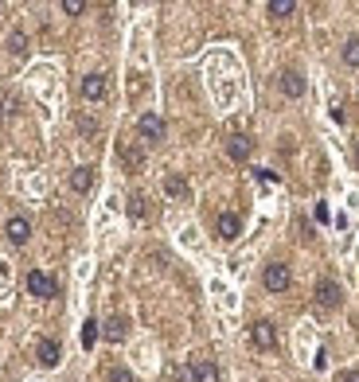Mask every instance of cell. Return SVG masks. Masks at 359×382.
I'll use <instances>...</instances> for the list:
<instances>
[{"label":"cell","instance_id":"19","mask_svg":"<svg viewBox=\"0 0 359 382\" xmlns=\"http://www.w3.org/2000/svg\"><path fill=\"white\" fill-rule=\"evenodd\" d=\"M344 63L347 67H359V39H347L344 43Z\"/></svg>","mask_w":359,"mask_h":382},{"label":"cell","instance_id":"2","mask_svg":"<svg viewBox=\"0 0 359 382\" xmlns=\"http://www.w3.org/2000/svg\"><path fill=\"white\" fill-rule=\"evenodd\" d=\"M262 285L270 289V293H285V289L293 285V273H289V265H281V262L265 265V273H262Z\"/></svg>","mask_w":359,"mask_h":382},{"label":"cell","instance_id":"12","mask_svg":"<svg viewBox=\"0 0 359 382\" xmlns=\"http://www.w3.org/2000/svg\"><path fill=\"white\" fill-rule=\"evenodd\" d=\"M102 332H106V339H109V344H121V339L129 335V320H125V316H109Z\"/></svg>","mask_w":359,"mask_h":382},{"label":"cell","instance_id":"13","mask_svg":"<svg viewBox=\"0 0 359 382\" xmlns=\"http://www.w3.org/2000/svg\"><path fill=\"white\" fill-rule=\"evenodd\" d=\"M71 188L74 191H78V195H86V191H90V188H94V168H74V172H71Z\"/></svg>","mask_w":359,"mask_h":382},{"label":"cell","instance_id":"4","mask_svg":"<svg viewBox=\"0 0 359 382\" xmlns=\"http://www.w3.org/2000/svg\"><path fill=\"white\" fill-rule=\"evenodd\" d=\"M28 293H32V297H55V277H47V273H39V269H32V273H28Z\"/></svg>","mask_w":359,"mask_h":382},{"label":"cell","instance_id":"24","mask_svg":"<svg viewBox=\"0 0 359 382\" xmlns=\"http://www.w3.org/2000/svg\"><path fill=\"white\" fill-rule=\"evenodd\" d=\"M340 382H359V370H344V374H340Z\"/></svg>","mask_w":359,"mask_h":382},{"label":"cell","instance_id":"25","mask_svg":"<svg viewBox=\"0 0 359 382\" xmlns=\"http://www.w3.org/2000/svg\"><path fill=\"white\" fill-rule=\"evenodd\" d=\"M351 156H356V164H359V141H356V144H351Z\"/></svg>","mask_w":359,"mask_h":382},{"label":"cell","instance_id":"7","mask_svg":"<svg viewBox=\"0 0 359 382\" xmlns=\"http://www.w3.org/2000/svg\"><path fill=\"white\" fill-rule=\"evenodd\" d=\"M215 230H219V238H223V242H235V238L242 234V218L227 211V215H219V218H215Z\"/></svg>","mask_w":359,"mask_h":382},{"label":"cell","instance_id":"3","mask_svg":"<svg viewBox=\"0 0 359 382\" xmlns=\"http://www.w3.org/2000/svg\"><path fill=\"white\" fill-rule=\"evenodd\" d=\"M250 344L258 347V351H274V347H277V332H274V324H270V320L250 324Z\"/></svg>","mask_w":359,"mask_h":382},{"label":"cell","instance_id":"1","mask_svg":"<svg viewBox=\"0 0 359 382\" xmlns=\"http://www.w3.org/2000/svg\"><path fill=\"white\" fill-rule=\"evenodd\" d=\"M137 133H141V141H149V144H156V141H164V117L160 113H141L137 117Z\"/></svg>","mask_w":359,"mask_h":382},{"label":"cell","instance_id":"6","mask_svg":"<svg viewBox=\"0 0 359 382\" xmlns=\"http://www.w3.org/2000/svg\"><path fill=\"white\" fill-rule=\"evenodd\" d=\"M340 300H344V293H340L336 281H316V304H324V308H340Z\"/></svg>","mask_w":359,"mask_h":382},{"label":"cell","instance_id":"18","mask_svg":"<svg viewBox=\"0 0 359 382\" xmlns=\"http://www.w3.org/2000/svg\"><path fill=\"white\" fill-rule=\"evenodd\" d=\"M8 55H16V59L28 55V36L24 32H12V36H8Z\"/></svg>","mask_w":359,"mask_h":382},{"label":"cell","instance_id":"23","mask_svg":"<svg viewBox=\"0 0 359 382\" xmlns=\"http://www.w3.org/2000/svg\"><path fill=\"white\" fill-rule=\"evenodd\" d=\"M129 215H133V218L144 215V199H141V195H133V199H129Z\"/></svg>","mask_w":359,"mask_h":382},{"label":"cell","instance_id":"16","mask_svg":"<svg viewBox=\"0 0 359 382\" xmlns=\"http://www.w3.org/2000/svg\"><path fill=\"white\" fill-rule=\"evenodd\" d=\"M164 195L168 199H188V179L184 176H164Z\"/></svg>","mask_w":359,"mask_h":382},{"label":"cell","instance_id":"15","mask_svg":"<svg viewBox=\"0 0 359 382\" xmlns=\"http://www.w3.org/2000/svg\"><path fill=\"white\" fill-rule=\"evenodd\" d=\"M39 363H43V367H59V344H55V339H39Z\"/></svg>","mask_w":359,"mask_h":382},{"label":"cell","instance_id":"20","mask_svg":"<svg viewBox=\"0 0 359 382\" xmlns=\"http://www.w3.org/2000/svg\"><path fill=\"white\" fill-rule=\"evenodd\" d=\"M106 382H137V379H133V370H125V367H109Z\"/></svg>","mask_w":359,"mask_h":382},{"label":"cell","instance_id":"9","mask_svg":"<svg viewBox=\"0 0 359 382\" xmlns=\"http://www.w3.org/2000/svg\"><path fill=\"white\" fill-rule=\"evenodd\" d=\"M188 382H219L215 363H207V359H195L192 367H188Z\"/></svg>","mask_w":359,"mask_h":382},{"label":"cell","instance_id":"11","mask_svg":"<svg viewBox=\"0 0 359 382\" xmlns=\"http://www.w3.org/2000/svg\"><path fill=\"white\" fill-rule=\"evenodd\" d=\"M281 94H285V98H301V94H305V74H301V71H281Z\"/></svg>","mask_w":359,"mask_h":382},{"label":"cell","instance_id":"10","mask_svg":"<svg viewBox=\"0 0 359 382\" xmlns=\"http://www.w3.org/2000/svg\"><path fill=\"white\" fill-rule=\"evenodd\" d=\"M4 234H8V242H12V246H24L28 242V234H32V223H28V218H8V227H4Z\"/></svg>","mask_w":359,"mask_h":382},{"label":"cell","instance_id":"22","mask_svg":"<svg viewBox=\"0 0 359 382\" xmlns=\"http://www.w3.org/2000/svg\"><path fill=\"white\" fill-rule=\"evenodd\" d=\"M63 12H67V16H78V12H86V4H83V0H63Z\"/></svg>","mask_w":359,"mask_h":382},{"label":"cell","instance_id":"5","mask_svg":"<svg viewBox=\"0 0 359 382\" xmlns=\"http://www.w3.org/2000/svg\"><path fill=\"white\" fill-rule=\"evenodd\" d=\"M106 94H109L106 74H86L83 78V98L86 102H106Z\"/></svg>","mask_w":359,"mask_h":382},{"label":"cell","instance_id":"21","mask_svg":"<svg viewBox=\"0 0 359 382\" xmlns=\"http://www.w3.org/2000/svg\"><path fill=\"white\" fill-rule=\"evenodd\" d=\"M94 339H98V324L86 320V324H83V347H94Z\"/></svg>","mask_w":359,"mask_h":382},{"label":"cell","instance_id":"8","mask_svg":"<svg viewBox=\"0 0 359 382\" xmlns=\"http://www.w3.org/2000/svg\"><path fill=\"white\" fill-rule=\"evenodd\" d=\"M250 153H254V141L246 137V133H235L227 141V156L230 160H250Z\"/></svg>","mask_w":359,"mask_h":382},{"label":"cell","instance_id":"14","mask_svg":"<svg viewBox=\"0 0 359 382\" xmlns=\"http://www.w3.org/2000/svg\"><path fill=\"white\" fill-rule=\"evenodd\" d=\"M118 156H121V164L133 168V172H137V168L144 164V153L137 148V144H118Z\"/></svg>","mask_w":359,"mask_h":382},{"label":"cell","instance_id":"17","mask_svg":"<svg viewBox=\"0 0 359 382\" xmlns=\"http://www.w3.org/2000/svg\"><path fill=\"white\" fill-rule=\"evenodd\" d=\"M265 12L281 20V16H293V12H297V4H293V0H270V4H265Z\"/></svg>","mask_w":359,"mask_h":382}]
</instances>
